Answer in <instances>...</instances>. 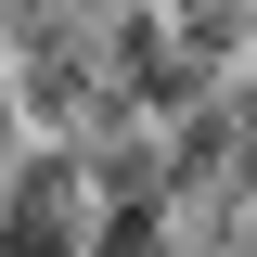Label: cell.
<instances>
[{"instance_id": "1", "label": "cell", "mask_w": 257, "mask_h": 257, "mask_svg": "<svg viewBox=\"0 0 257 257\" xmlns=\"http://www.w3.org/2000/svg\"><path fill=\"white\" fill-rule=\"evenodd\" d=\"M231 26H244V52H257V0H231Z\"/></svg>"}]
</instances>
